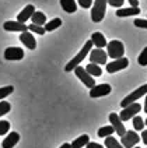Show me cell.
<instances>
[{"instance_id":"41","label":"cell","mask_w":147,"mask_h":148,"mask_svg":"<svg viewBox=\"0 0 147 148\" xmlns=\"http://www.w3.org/2000/svg\"><path fill=\"white\" fill-rule=\"evenodd\" d=\"M136 148H140V147H136Z\"/></svg>"},{"instance_id":"31","label":"cell","mask_w":147,"mask_h":148,"mask_svg":"<svg viewBox=\"0 0 147 148\" xmlns=\"http://www.w3.org/2000/svg\"><path fill=\"white\" fill-rule=\"evenodd\" d=\"M28 29H30L31 32L39 34V35H43V34H45V29H43V27H41V25L31 24V25H28Z\"/></svg>"},{"instance_id":"37","label":"cell","mask_w":147,"mask_h":148,"mask_svg":"<svg viewBox=\"0 0 147 148\" xmlns=\"http://www.w3.org/2000/svg\"><path fill=\"white\" fill-rule=\"evenodd\" d=\"M132 7H139V0H129Z\"/></svg>"},{"instance_id":"33","label":"cell","mask_w":147,"mask_h":148,"mask_svg":"<svg viewBox=\"0 0 147 148\" xmlns=\"http://www.w3.org/2000/svg\"><path fill=\"white\" fill-rule=\"evenodd\" d=\"M123 1L125 0H106V3H109L112 7H118V8H121L123 6Z\"/></svg>"},{"instance_id":"9","label":"cell","mask_w":147,"mask_h":148,"mask_svg":"<svg viewBox=\"0 0 147 148\" xmlns=\"http://www.w3.org/2000/svg\"><path fill=\"white\" fill-rule=\"evenodd\" d=\"M106 59H108V55L106 52H104L102 49H94L90 50V63H94V64H106Z\"/></svg>"},{"instance_id":"24","label":"cell","mask_w":147,"mask_h":148,"mask_svg":"<svg viewBox=\"0 0 147 148\" xmlns=\"http://www.w3.org/2000/svg\"><path fill=\"white\" fill-rule=\"evenodd\" d=\"M114 127L112 126H102L99 130H98V137H108V136H112L114 134Z\"/></svg>"},{"instance_id":"28","label":"cell","mask_w":147,"mask_h":148,"mask_svg":"<svg viewBox=\"0 0 147 148\" xmlns=\"http://www.w3.org/2000/svg\"><path fill=\"white\" fill-rule=\"evenodd\" d=\"M10 109H11V105L8 102H6V101H1L0 102V117L3 115H7L10 112Z\"/></svg>"},{"instance_id":"23","label":"cell","mask_w":147,"mask_h":148,"mask_svg":"<svg viewBox=\"0 0 147 148\" xmlns=\"http://www.w3.org/2000/svg\"><path fill=\"white\" fill-rule=\"evenodd\" d=\"M86 71L90 74L91 77H99V75L102 74V70H101V67L98 66V64H94V63H90L88 66L86 67Z\"/></svg>"},{"instance_id":"3","label":"cell","mask_w":147,"mask_h":148,"mask_svg":"<svg viewBox=\"0 0 147 148\" xmlns=\"http://www.w3.org/2000/svg\"><path fill=\"white\" fill-rule=\"evenodd\" d=\"M123 53H125V46L121 41H111L109 43H106V55L109 58H123Z\"/></svg>"},{"instance_id":"14","label":"cell","mask_w":147,"mask_h":148,"mask_svg":"<svg viewBox=\"0 0 147 148\" xmlns=\"http://www.w3.org/2000/svg\"><path fill=\"white\" fill-rule=\"evenodd\" d=\"M20 41L23 42V43H24L28 49L34 50L35 48H37V41H35V38H34L32 34L28 32V31H25V32H21V34H20Z\"/></svg>"},{"instance_id":"4","label":"cell","mask_w":147,"mask_h":148,"mask_svg":"<svg viewBox=\"0 0 147 148\" xmlns=\"http://www.w3.org/2000/svg\"><path fill=\"white\" fill-rule=\"evenodd\" d=\"M144 95H147V84L141 85L140 88H137L136 91H133L132 94H129L126 98H123V101L121 102V106L125 108L128 105H130V103H135V102H137V99L144 97Z\"/></svg>"},{"instance_id":"16","label":"cell","mask_w":147,"mask_h":148,"mask_svg":"<svg viewBox=\"0 0 147 148\" xmlns=\"http://www.w3.org/2000/svg\"><path fill=\"white\" fill-rule=\"evenodd\" d=\"M34 11H35V7H34L32 4H28V6H25L24 10L17 16V21L18 23H23L24 24L25 21H28L30 18H31V16L34 14Z\"/></svg>"},{"instance_id":"30","label":"cell","mask_w":147,"mask_h":148,"mask_svg":"<svg viewBox=\"0 0 147 148\" xmlns=\"http://www.w3.org/2000/svg\"><path fill=\"white\" fill-rule=\"evenodd\" d=\"M8 130H10V123L7 120H0V136L7 134Z\"/></svg>"},{"instance_id":"13","label":"cell","mask_w":147,"mask_h":148,"mask_svg":"<svg viewBox=\"0 0 147 148\" xmlns=\"http://www.w3.org/2000/svg\"><path fill=\"white\" fill-rule=\"evenodd\" d=\"M23 58H24V50L21 48L13 46V48H7L4 50V59L7 60H21Z\"/></svg>"},{"instance_id":"25","label":"cell","mask_w":147,"mask_h":148,"mask_svg":"<svg viewBox=\"0 0 147 148\" xmlns=\"http://www.w3.org/2000/svg\"><path fill=\"white\" fill-rule=\"evenodd\" d=\"M105 147L106 148H123L122 144L119 141L115 140L114 137H111V136L105 137Z\"/></svg>"},{"instance_id":"2","label":"cell","mask_w":147,"mask_h":148,"mask_svg":"<svg viewBox=\"0 0 147 148\" xmlns=\"http://www.w3.org/2000/svg\"><path fill=\"white\" fill-rule=\"evenodd\" d=\"M106 0H95L92 8H91V20L94 23H99L102 21V18L105 17V10H106Z\"/></svg>"},{"instance_id":"18","label":"cell","mask_w":147,"mask_h":148,"mask_svg":"<svg viewBox=\"0 0 147 148\" xmlns=\"http://www.w3.org/2000/svg\"><path fill=\"white\" fill-rule=\"evenodd\" d=\"M140 14L139 7H128V8H119L116 10V16L118 17H130Z\"/></svg>"},{"instance_id":"8","label":"cell","mask_w":147,"mask_h":148,"mask_svg":"<svg viewBox=\"0 0 147 148\" xmlns=\"http://www.w3.org/2000/svg\"><path fill=\"white\" fill-rule=\"evenodd\" d=\"M128 66H129V60L126 58H119V59H115L114 62H111V63L106 64V71L108 73H116V71L125 70Z\"/></svg>"},{"instance_id":"35","label":"cell","mask_w":147,"mask_h":148,"mask_svg":"<svg viewBox=\"0 0 147 148\" xmlns=\"http://www.w3.org/2000/svg\"><path fill=\"white\" fill-rule=\"evenodd\" d=\"M86 147H87V148H102V145H101V144H98V143H92V141H88Z\"/></svg>"},{"instance_id":"12","label":"cell","mask_w":147,"mask_h":148,"mask_svg":"<svg viewBox=\"0 0 147 148\" xmlns=\"http://www.w3.org/2000/svg\"><path fill=\"white\" fill-rule=\"evenodd\" d=\"M3 28L8 32H25V31H28V27L23 23H18V21H6L3 24Z\"/></svg>"},{"instance_id":"40","label":"cell","mask_w":147,"mask_h":148,"mask_svg":"<svg viewBox=\"0 0 147 148\" xmlns=\"http://www.w3.org/2000/svg\"><path fill=\"white\" fill-rule=\"evenodd\" d=\"M144 123H146V124H147V119H146V122H144Z\"/></svg>"},{"instance_id":"36","label":"cell","mask_w":147,"mask_h":148,"mask_svg":"<svg viewBox=\"0 0 147 148\" xmlns=\"http://www.w3.org/2000/svg\"><path fill=\"white\" fill-rule=\"evenodd\" d=\"M141 140H143V143L147 145V130H143V132H141Z\"/></svg>"},{"instance_id":"21","label":"cell","mask_w":147,"mask_h":148,"mask_svg":"<svg viewBox=\"0 0 147 148\" xmlns=\"http://www.w3.org/2000/svg\"><path fill=\"white\" fill-rule=\"evenodd\" d=\"M60 25H62V20H60V18H53L52 21L45 23L43 29H45V32H50V31H55L56 28H59Z\"/></svg>"},{"instance_id":"7","label":"cell","mask_w":147,"mask_h":148,"mask_svg":"<svg viewBox=\"0 0 147 148\" xmlns=\"http://www.w3.org/2000/svg\"><path fill=\"white\" fill-rule=\"evenodd\" d=\"M139 141H140V137L137 136V133L135 132V130L126 132L122 136V138H121V143H122L123 148H133Z\"/></svg>"},{"instance_id":"39","label":"cell","mask_w":147,"mask_h":148,"mask_svg":"<svg viewBox=\"0 0 147 148\" xmlns=\"http://www.w3.org/2000/svg\"><path fill=\"white\" fill-rule=\"evenodd\" d=\"M144 112L147 113V97H146V102H144Z\"/></svg>"},{"instance_id":"27","label":"cell","mask_w":147,"mask_h":148,"mask_svg":"<svg viewBox=\"0 0 147 148\" xmlns=\"http://www.w3.org/2000/svg\"><path fill=\"white\" fill-rule=\"evenodd\" d=\"M13 91H14V87H13V85L1 87V88H0V99H4L6 97H8V95H10Z\"/></svg>"},{"instance_id":"32","label":"cell","mask_w":147,"mask_h":148,"mask_svg":"<svg viewBox=\"0 0 147 148\" xmlns=\"http://www.w3.org/2000/svg\"><path fill=\"white\" fill-rule=\"evenodd\" d=\"M133 24L136 25V27H139V28H144V29H147V20L137 18V20H135V21H133Z\"/></svg>"},{"instance_id":"10","label":"cell","mask_w":147,"mask_h":148,"mask_svg":"<svg viewBox=\"0 0 147 148\" xmlns=\"http://www.w3.org/2000/svg\"><path fill=\"white\" fill-rule=\"evenodd\" d=\"M111 85L109 84H99V85H94L90 90V97L91 98H99V97H105L108 94H111Z\"/></svg>"},{"instance_id":"1","label":"cell","mask_w":147,"mask_h":148,"mask_svg":"<svg viewBox=\"0 0 147 148\" xmlns=\"http://www.w3.org/2000/svg\"><path fill=\"white\" fill-rule=\"evenodd\" d=\"M91 46H92V42H91V39H90V41H87L86 43H84V46L81 48V50H80V52H79V53H77V55L67 63V64H66L65 71H72V70H74L77 66H80V63L84 60V58L90 53Z\"/></svg>"},{"instance_id":"26","label":"cell","mask_w":147,"mask_h":148,"mask_svg":"<svg viewBox=\"0 0 147 148\" xmlns=\"http://www.w3.org/2000/svg\"><path fill=\"white\" fill-rule=\"evenodd\" d=\"M132 119H133V127H135L136 132H140V130L144 129V120L140 116H133Z\"/></svg>"},{"instance_id":"34","label":"cell","mask_w":147,"mask_h":148,"mask_svg":"<svg viewBox=\"0 0 147 148\" xmlns=\"http://www.w3.org/2000/svg\"><path fill=\"white\" fill-rule=\"evenodd\" d=\"M79 4L84 8H90L92 4V0H79Z\"/></svg>"},{"instance_id":"15","label":"cell","mask_w":147,"mask_h":148,"mask_svg":"<svg viewBox=\"0 0 147 148\" xmlns=\"http://www.w3.org/2000/svg\"><path fill=\"white\" fill-rule=\"evenodd\" d=\"M18 141H20V134L16 132H11V133H8V136L3 140L1 147L3 148H13Z\"/></svg>"},{"instance_id":"11","label":"cell","mask_w":147,"mask_h":148,"mask_svg":"<svg viewBox=\"0 0 147 148\" xmlns=\"http://www.w3.org/2000/svg\"><path fill=\"white\" fill-rule=\"evenodd\" d=\"M109 122H111V124H112L115 133H116L119 137H122L123 134L126 133L125 126H123V122L119 119V115H116V113H111V115H109Z\"/></svg>"},{"instance_id":"38","label":"cell","mask_w":147,"mask_h":148,"mask_svg":"<svg viewBox=\"0 0 147 148\" xmlns=\"http://www.w3.org/2000/svg\"><path fill=\"white\" fill-rule=\"evenodd\" d=\"M60 148H72V145H70L69 143H66V144H63V145H62Z\"/></svg>"},{"instance_id":"22","label":"cell","mask_w":147,"mask_h":148,"mask_svg":"<svg viewBox=\"0 0 147 148\" xmlns=\"http://www.w3.org/2000/svg\"><path fill=\"white\" fill-rule=\"evenodd\" d=\"M88 141H90V137H88L87 134H83V136H80L79 138H76L70 145H72V148H83V147L87 145Z\"/></svg>"},{"instance_id":"29","label":"cell","mask_w":147,"mask_h":148,"mask_svg":"<svg viewBox=\"0 0 147 148\" xmlns=\"http://www.w3.org/2000/svg\"><path fill=\"white\" fill-rule=\"evenodd\" d=\"M137 62H139L140 66H147V46L141 50V53H140L139 58H137Z\"/></svg>"},{"instance_id":"20","label":"cell","mask_w":147,"mask_h":148,"mask_svg":"<svg viewBox=\"0 0 147 148\" xmlns=\"http://www.w3.org/2000/svg\"><path fill=\"white\" fill-rule=\"evenodd\" d=\"M31 20H32V24L35 25H45L46 23V17L42 11H34V14L31 16Z\"/></svg>"},{"instance_id":"17","label":"cell","mask_w":147,"mask_h":148,"mask_svg":"<svg viewBox=\"0 0 147 148\" xmlns=\"http://www.w3.org/2000/svg\"><path fill=\"white\" fill-rule=\"evenodd\" d=\"M91 42H92V45H95L98 49H102V48H105L106 46V39L105 36L102 35L101 32H94L91 35Z\"/></svg>"},{"instance_id":"19","label":"cell","mask_w":147,"mask_h":148,"mask_svg":"<svg viewBox=\"0 0 147 148\" xmlns=\"http://www.w3.org/2000/svg\"><path fill=\"white\" fill-rule=\"evenodd\" d=\"M60 6L66 13H74L77 10V4L74 0H60Z\"/></svg>"},{"instance_id":"6","label":"cell","mask_w":147,"mask_h":148,"mask_svg":"<svg viewBox=\"0 0 147 148\" xmlns=\"http://www.w3.org/2000/svg\"><path fill=\"white\" fill-rule=\"evenodd\" d=\"M74 73H76V75H77V78H79L86 87H88L90 90L95 85V80H94L90 74L86 71V69H83L81 66L76 67V69H74Z\"/></svg>"},{"instance_id":"5","label":"cell","mask_w":147,"mask_h":148,"mask_svg":"<svg viewBox=\"0 0 147 148\" xmlns=\"http://www.w3.org/2000/svg\"><path fill=\"white\" fill-rule=\"evenodd\" d=\"M140 110H141L140 103H137V102L130 103V105H128V106L123 108V110L121 112V115H119V119H121L122 122H128V120H130L133 116L137 115Z\"/></svg>"}]
</instances>
